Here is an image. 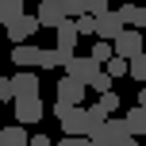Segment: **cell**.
<instances>
[{"label":"cell","instance_id":"1","mask_svg":"<svg viewBox=\"0 0 146 146\" xmlns=\"http://www.w3.org/2000/svg\"><path fill=\"white\" fill-rule=\"evenodd\" d=\"M54 115H58V123H62L66 135H77V139L88 135V119H85V108L81 104H54Z\"/></svg>","mask_w":146,"mask_h":146},{"label":"cell","instance_id":"2","mask_svg":"<svg viewBox=\"0 0 146 146\" xmlns=\"http://www.w3.org/2000/svg\"><path fill=\"white\" fill-rule=\"evenodd\" d=\"M54 35H58V42H54V54H58V62L66 66V62L77 54V42H81V35H77V27L66 19V23H58L54 27Z\"/></svg>","mask_w":146,"mask_h":146},{"label":"cell","instance_id":"3","mask_svg":"<svg viewBox=\"0 0 146 146\" xmlns=\"http://www.w3.org/2000/svg\"><path fill=\"white\" fill-rule=\"evenodd\" d=\"M111 54L115 58H135V54H142V31H131V27H123L115 38H111Z\"/></svg>","mask_w":146,"mask_h":146},{"label":"cell","instance_id":"4","mask_svg":"<svg viewBox=\"0 0 146 146\" xmlns=\"http://www.w3.org/2000/svg\"><path fill=\"white\" fill-rule=\"evenodd\" d=\"M15 123L19 127H27V123H38V119H42V96H15Z\"/></svg>","mask_w":146,"mask_h":146},{"label":"cell","instance_id":"5","mask_svg":"<svg viewBox=\"0 0 146 146\" xmlns=\"http://www.w3.org/2000/svg\"><path fill=\"white\" fill-rule=\"evenodd\" d=\"M88 139H92V142H100V146H115L119 139H131V135H127V127H123V119H104V123L100 127H96V131L92 135H88Z\"/></svg>","mask_w":146,"mask_h":146},{"label":"cell","instance_id":"6","mask_svg":"<svg viewBox=\"0 0 146 146\" xmlns=\"http://www.w3.org/2000/svg\"><path fill=\"white\" fill-rule=\"evenodd\" d=\"M8 88H12V100L15 96H42L38 92V73H31V69H19L15 77H8Z\"/></svg>","mask_w":146,"mask_h":146},{"label":"cell","instance_id":"7","mask_svg":"<svg viewBox=\"0 0 146 146\" xmlns=\"http://www.w3.org/2000/svg\"><path fill=\"white\" fill-rule=\"evenodd\" d=\"M96 73H100V66H96L92 58H77V54H73V58L66 62V77H73V81H81V85H85V88H88V81H92Z\"/></svg>","mask_w":146,"mask_h":146},{"label":"cell","instance_id":"8","mask_svg":"<svg viewBox=\"0 0 146 146\" xmlns=\"http://www.w3.org/2000/svg\"><path fill=\"white\" fill-rule=\"evenodd\" d=\"M4 31H8V38H12V42H27V38L38 31V23H35V15L23 12V15H15V19H8Z\"/></svg>","mask_w":146,"mask_h":146},{"label":"cell","instance_id":"9","mask_svg":"<svg viewBox=\"0 0 146 146\" xmlns=\"http://www.w3.org/2000/svg\"><path fill=\"white\" fill-rule=\"evenodd\" d=\"M69 15L62 12L58 0H38V12H35V23L38 27H58V23H66Z\"/></svg>","mask_w":146,"mask_h":146},{"label":"cell","instance_id":"10","mask_svg":"<svg viewBox=\"0 0 146 146\" xmlns=\"http://www.w3.org/2000/svg\"><path fill=\"white\" fill-rule=\"evenodd\" d=\"M123 31V23H119V15L115 12H104V15H96V27H92V35L96 38H104V42H111V38Z\"/></svg>","mask_w":146,"mask_h":146},{"label":"cell","instance_id":"11","mask_svg":"<svg viewBox=\"0 0 146 146\" xmlns=\"http://www.w3.org/2000/svg\"><path fill=\"white\" fill-rule=\"evenodd\" d=\"M119 23L123 27H131V31H142V23H146V8L142 4H131V0H123V8H119Z\"/></svg>","mask_w":146,"mask_h":146},{"label":"cell","instance_id":"12","mask_svg":"<svg viewBox=\"0 0 146 146\" xmlns=\"http://www.w3.org/2000/svg\"><path fill=\"white\" fill-rule=\"evenodd\" d=\"M85 100V85L73 77H62L58 81V104H81Z\"/></svg>","mask_w":146,"mask_h":146},{"label":"cell","instance_id":"13","mask_svg":"<svg viewBox=\"0 0 146 146\" xmlns=\"http://www.w3.org/2000/svg\"><path fill=\"white\" fill-rule=\"evenodd\" d=\"M123 127H127V135H131V139H142V135H146V108H142V104H135V108L127 111Z\"/></svg>","mask_w":146,"mask_h":146},{"label":"cell","instance_id":"14","mask_svg":"<svg viewBox=\"0 0 146 146\" xmlns=\"http://www.w3.org/2000/svg\"><path fill=\"white\" fill-rule=\"evenodd\" d=\"M35 54H38V46H27V42H15L12 46V62L19 69H31V66H35Z\"/></svg>","mask_w":146,"mask_h":146},{"label":"cell","instance_id":"15","mask_svg":"<svg viewBox=\"0 0 146 146\" xmlns=\"http://www.w3.org/2000/svg\"><path fill=\"white\" fill-rule=\"evenodd\" d=\"M0 146H27V131H23L19 123L4 127V131H0Z\"/></svg>","mask_w":146,"mask_h":146},{"label":"cell","instance_id":"16","mask_svg":"<svg viewBox=\"0 0 146 146\" xmlns=\"http://www.w3.org/2000/svg\"><path fill=\"white\" fill-rule=\"evenodd\" d=\"M35 66H38V69H58V66H62V62H58V54H54V46H38Z\"/></svg>","mask_w":146,"mask_h":146},{"label":"cell","instance_id":"17","mask_svg":"<svg viewBox=\"0 0 146 146\" xmlns=\"http://www.w3.org/2000/svg\"><path fill=\"white\" fill-rule=\"evenodd\" d=\"M15 15H23V0H0V27Z\"/></svg>","mask_w":146,"mask_h":146},{"label":"cell","instance_id":"18","mask_svg":"<svg viewBox=\"0 0 146 146\" xmlns=\"http://www.w3.org/2000/svg\"><path fill=\"white\" fill-rule=\"evenodd\" d=\"M96 108H100L104 115H111V111L119 108V92H115V88H108V92H100V100H96Z\"/></svg>","mask_w":146,"mask_h":146},{"label":"cell","instance_id":"19","mask_svg":"<svg viewBox=\"0 0 146 146\" xmlns=\"http://www.w3.org/2000/svg\"><path fill=\"white\" fill-rule=\"evenodd\" d=\"M100 69H104V73H108V77H111V81H115V77H127V62H123V58H115V54H111V58H108V62H104V66H100Z\"/></svg>","mask_w":146,"mask_h":146},{"label":"cell","instance_id":"20","mask_svg":"<svg viewBox=\"0 0 146 146\" xmlns=\"http://www.w3.org/2000/svg\"><path fill=\"white\" fill-rule=\"evenodd\" d=\"M127 73H131L135 81H146V54H135V58H127Z\"/></svg>","mask_w":146,"mask_h":146},{"label":"cell","instance_id":"21","mask_svg":"<svg viewBox=\"0 0 146 146\" xmlns=\"http://www.w3.org/2000/svg\"><path fill=\"white\" fill-rule=\"evenodd\" d=\"M58 4H62L66 15H73V19H77V15H88V0H58Z\"/></svg>","mask_w":146,"mask_h":146},{"label":"cell","instance_id":"22","mask_svg":"<svg viewBox=\"0 0 146 146\" xmlns=\"http://www.w3.org/2000/svg\"><path fill=\"white\" fill-rule=\"evenodd\" d=\"M88 58H92L96 66H104V62L111 58V42H104V38H96V46H92V54H88Z\"/></svg>","mask_w":146,"mask_h":146},{"label":"cell","instance_id":"23","mask_svg":"<svg viewBox=\"0 0 146 146\" xmlns=\"http://www.w3.org/2000/svg\"><path fill=\"white\" fill-rule=\"evenodd\" d=\"M88 88H96V92H108V88H111V77H108V73L100 69V73L92 77V81H88Z\"/></svg>","mask_w":146,"mask_h":146},{"label":"cell","instance_id":"24","mask_svg":"<svg viewBox=\"0 0 146 146\" xmlns=\"http://www.w3.org/2000/svg\"><path fill=\"white\" fill-rule=\"evenodd\" d=\"M58 146H88V139H77V135H66V139H58Z\"/></svg>","mask_w":146,"mask_h":146},{"label":"cell","instance_id":"25","mask_svg":"<svg viewBox=\"0 0 146 146\" xmlns=\"http://www.w3.org/2000/svg\"><path fill=\"white\" fill-rule=\"evenodd\" d=\"M27 146H54L46 135H27Z\"/></svg>","mask_w":146,"mask_h":146},{"label":"cell","instance_id":"26","mask_svg":"<svg viewBox=\"0 0 146 146\" xmlns=\"http://www.w3.org/2000/svg\"><path fill=\"white\" fill-rule=\"evenodd\" d=\"M0 100H12V88H8V77H0Z\"/></svg>","mask_w":146,"mask_h":146},{"label":"cell","instance_id":"27","mask_svg":"<svg viewBox=\"0 0 146 146\" xmlns=\"http://www.w3.org/2000/svg\"><path fill=\"white\" fill-rule=\"evenodd\" d=\"M115 146H139V139H119Z\"/></svg>","mask_w":146,"mask_h":146}]
</instances>
